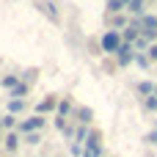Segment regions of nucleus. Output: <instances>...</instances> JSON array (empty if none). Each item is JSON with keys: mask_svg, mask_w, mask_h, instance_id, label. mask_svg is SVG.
<instances>
[{"mask_svg": "<svg viewBox=\"0 0 157 157\" xmlns=\"http://www.w3.org/2000/svg\"><path fill=\"white\" fill-rule=\"evenodd\" d=\"M41 127H44V119L36 113L33 119H25V121L19 124V132H22V135H33V132H39Z\"/></svg>", "mask_w": 157, "mask_h": 157, "instance_id": "20e7f679", "label": "nucleus"}, {"mask_svg": "<svg viewBox=\"0 0 157 157\" xmlns=\"http://www.w3.org/2000/svg\"><path fill=\"white\" fill-rule=\"evenodd\" d=\"M146 55H149V61H157V44H152V47L146 50Z\"/></svg>", "mask_w": 157, "mask_h": 157, "instance_id": "aec40b11", "label": "nucleus"}, {"mask_svg": "<svg viewBox=\"0 0 157 157\" xmlns=\"http://www.w3.org/2000/svg\"><path fill=\"white\" fill-rule=\"evenodd\" d=\"M155 97H157V86H155Z\"/></svg>", "mask_w": 157, "mask_h": 157, "instance_id": "4be33fe9", "label": "nucleus"}, {"mask_svg": "<svg viewBox=\"0 0 157 157\" xmlns=\"http://www.w3.org/2000/svg\"><path fill=\"white\" fill-rule=\"evenodd\" d=\"M135 47H141V50H149V47H152V44H149V39H144V36H141V39H138V41H135Z\"/></svg>", "mask_w": 157, "mask_h": 157, "instance_id": "a211bd4d", "label": "nucleus"}, {"mask_svg": "<svg viewBox=\"0 0 157 157\" xmlns=\"http://www.w3.org/2000/svg\"><path fill=\"white\" fill-rule=\"evenodd\" d=\"M0 127H3V121H0Z\"/></svg>", "mask_w": 157, "mask_h": 157, "instance_id": "5701e85b", "label": "nucleus"}, {"mask_svg": "<svg viewBox=\"0 0 157 157\" xmlns=\"http://www.w3.org/2000/svg\"><path fill=\"white\" fill-rule=\"evenodd\" d=\"M135 63L146 69V66H149V55H135Z\"/></svg>", "mask_w": 157, "mask_h": 157, "instance_id": "2eb2a0df", "label": "nucleus"}, {"mask_svg": "<svg viewBox=\"0 0 157 157\" xmlns=\"http://www.w3.org/2000/svg\"><path fill=\"white\" fill-rule=\"evenodd\" d=\"M22 110V99H11L8 102V113H19Z\"/></svg>", "mask_w": 157, "mask_h": 157, "instance_id": "ddd939ff", "label": "nucleus"}, {"mask_svg": "<svg viewBox=\"0 0 157 157\" xmlns=\"http://www.w3.org/2000/svg\"><path fill=\"white\" fill-rule=\"evenodd\" d=\"M146 108H149V110H157V97H155V94L146 97Z\"/></svg>", "mask_w": 157, "mask_h": 157, "instance_id": "f3484780", "label": "nucleus"}, {"mask_svg": "<svg viewBox=\"0 0 157 157\" xmlns=\"http://www.w3.org/2000/svg\"><path fill=\"white\" fill-rule=\"evenodd\" d=\"M138 91H141V94H149V97H152V94H155V83H149V80H144V83L138 86Z\"/></svg>", "mask_w": 157, "mask_h": 157, "instance_id": "1a4fd4ad", "label": "nucleus"}, {"mask_svg": "<svg viewBox=\"0 0 157 157\" xmlns=\"http://www.w3.org/2000/svg\"><path fill=\"white\" fill-rule=\"evenodd\" d=\"M3 86H6V88H11V91H14V88H17V86H19V80H17V77H14V75H8V77H3Z\"/></svg>", "mask_w": 157, "mask_h": 157, "instance_id": "9b49d317", "label": "nucleus"}, {"mask_svg": "<svg viewBox=\"0 0 157 157\" xmlns=\"http://www.w3.org/2000/svg\"><path fill=\"white\" fill-rule=\"evenodd\" d=\"M138 25H141V36H144V39H155L157 36V17L146 14V17L138 19Z\"/></svg>", "mask_w": 157, "mask_h": 157, "instance_id": "f03ea898", "label": "nucleus"}, {"mask_svg": "<svg viewBox=\"0 0 157 157\" xmlns=\"http://www.w3.org/2000/svg\"><path fill=\"white\" fill-rule=\"evenodd\" d=\"M121 36H119V30H108L105 36H102V50L105 52H119L121 50Z\"/></svg>", "mask_w": 157, "mask_h": 157, "instance_id": "f257e3e1", "label": "nucleus"}, {"mask_svg": "<svg viewBox=\"0 0 157 157\" xmlns=\"http://www.w3.org/2000/svg\"><path fill=\"white\" fill-rule=\"evenodd\" d=\"M25 91H28V86H22V83H19V86L11 91V97H14V99H22V97H25Z\"/></svg>", "mask_w": 157, "mask_h": 157, "instance_id": "f8f14e48", "label": "nucleus"}, {"mask_svg": "<svg viewBox=\"0 0 157 157\" xmlns=\"http://www.w3.org/2000/svg\"><path fill=\"white\" fill-rule=\"evenodd\" d=\"M127 11H130V14H135L138 19H141V17H146V11H144V0H130V3H127Z\"/></svg>", "mask_w": 157, "mask_h": 157, "instance_id": "423d86ee", "label": "nucleus"}, {"mask_svg": "<svg viewBox=\"0 0 157 157\" xmlns=\"http://www.w3.org/2000/svg\"><path fill=\"white\" fill-rule=\"evenodd\" d=\"M124 3H130V0H124Z\"/></svg>", "mask_w": 157, "mask_h": 157, "instance_id": "b1692460", "label": "nucleus"}, {"mask_svg": "<svg viewBox=\"0 0 157 157\" xmlns=\"http://www.w3.org/2000/svg\"><path fill=\"white\" fill-rule=\"evenodd\" d=\"M6 146H8V149H11V152H14V149H17V146H19V135H17V132H11V135H8V138H6Z\"/></svg>", "mask_w": 157, "mask_h": 157, "instance_id": "9d476101", "label": "nucleus"}, {"mask_svg": "<svg viewBox=\"0 0 157 157\" xmlns=\"http://www.w3.org/2000/svg\"><path fill=\"white\" fill-rule=\"evenodd\" d=\"M52 108H58V102H55V99L50 97V99H41V102L36 105V113L41 116V113H47V110H52Z\"/></svg>", "mask_w": 157, "mask_h": 157, "instance_id": "0eeeda50", "label": "nucleus"}, {"mask_svg": "<svg viewBox=\"0 0 157 157\" xmlns=\"http://www.w3.org/2000/svg\"><path fill=\"white\" fill-rule=\"evenodd\" d=\"M69 113V102L63 99V102H58V116H66Z\"/></svg>", "mask_w": 157, "mask_h": 157, "instance_id": "dca6fc26", "label": "nucleus"}, {"mask_svg": "<svg viewBox=\"0 0 157 157\" xmlns=\"http://www.w3.org/2000/svg\"><path fill=\"white\" fill-rule=\"evenodd\" d=\"M102 155V144H99V135L91 132L86 138V149H83V157H99Z\"/></svg>", "mask_w": 157, "mask_h": 157, "instance_id": "7ed1b4c3", "label": "nucleus"}, {"mask_svg": "<svg viewBox=\"0 0 157 157\" xmlns=\"http://www.w3.org/2000/svg\"><path fill=\"white\" fill-rule=\"evenodd\" d=\"M146 144H157V130H155V132H149V135H146Z\"/></svg>", "mask_w": 157, "mask_h": 157, "instance_id": "412c9836", "label": "nucleus"}, {"mask_svg": "<svg viewBox=\"0 0 157 157\" xmlns=\"http://www.w3.org/2000/svg\"><path fill=\"white\" fill-rule=\"evenodd\" d=\"M132 61H135L132 44H121V50H119V66H127V63H132Z\"/></svg>", "mask_w": 157, "mask_h": 157, "instance_id": "39448f33", "label": "nucleus"}, {"mask_svg": "<svg viewBox=\"0 0 157 157\" xmlns=\"http://www.w3.org/2000/svg\"><path fill=\"white\" fill-rule=\"evenodd\" d=\"M91 116H94V113H91V108H83V110H80V121H83V124H88V121H91Z\"/></svg>", "mask_w": 157, "mask_h": 157, "instance_id": "4468645a", "label": "nucleus"}, {"mask_svg": "<svg viewBox=\"0 0 157 157\" xmlns=\"http://www.w3.org/2000/svg\"><path fill=\"white\" fill-rule=\"evenodd\" d=\"M14 121H17V119H14V113H8V116H3V127H14Z\"/></svg>", "mask_w": 157, "mask_h": 157, "instance_id": "6ab92c4d", "label": "nucleus"}, {"mask_svg": "<svg viewBox=\"0 0 157 157\" xmlns=\"http://www.w3.org/2000/svg\"><path fill=\"white\" fill-rule=\"evenodd\" d=\"M124 6H127L124 0H108V11H110V14H116V11H121Z\"/></svg>", "mask_w": 157, "mask_h": 157, "instance_id": "6e6552de", "label": "nucleus"}]
</instances>
